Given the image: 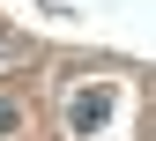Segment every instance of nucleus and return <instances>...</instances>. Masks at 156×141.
Returning a JSON list of instances; mask_svg holds the SVG:
<instances>
[{
	"instance_id": "obj_1",
	"label": "nucleus",
	"mask_w": 156,
	"mask_h": 141,
	"mask_svg": "<svg viewBox=\"0 0 156 141\" xmlns=\"http://www.w3.org/2000/svg\"><path fill=\"white\" fill-rule=\"evenodd\" d=\"M104 119H112V89H104V82H82V89L67 97V126L82 134V141H89L97 126H104Z\"/></svg>"
},
{
	"instance_id": "obj_2",
	"label": "nucleus",
	"mask_w": 156,
	"mask_h": 141,
	"mask_svg": "<svg viewBox=\"0 0 156 141\" xmlns=\"http://www.w3.org/2000/svg\"><path fill=\"white\" fill-rule=\"evenodd\" d=\"M23 126V111H15V97H0V134H15Z\"/></svg>"
},
{
	"instance_id": "obj_3",
	"label": "nucleus",
	"mask_w": 156,
	"mask_h": 141,
	"mask_svg": "<svg viewBox=\"0 0 156 141\" xmlns=\"http://www.w3.org/2000/svg\"><path fill=\"white\" fill-rule=\"evenodd\" d=\"M0 59H8V45H0Z\"/></svg>"
}]
</instances>
